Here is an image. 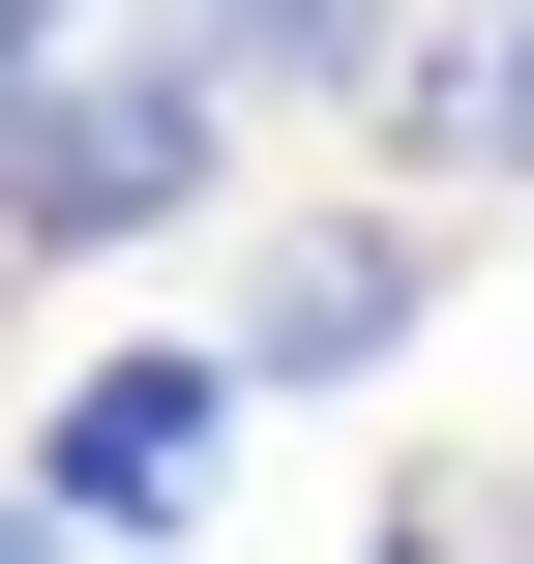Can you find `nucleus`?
<instances>
[{"mask_svg":"<svg viewBox=\"0 0 534 564\" xmlns=\"http://www.w3.org/2000/svg\"><path fill=\"white\" fill-rule=\"evenodd\" d=\"M149 238H238V89L178 59V0H0V268L119 297Z\"/></svg>","mask_w":534,"mask_h":564,"instance_id":"obj_1","label":"nucleus"},{"mask_svg":"<svg viewBox=\"0 0 534 564\" xmlns=\"http://www.w3.org/2000/svg\"><path fill=\"white\" fill-rule=\"evenodd\" d=\"M416 327H446V238L416 208H268V268H238V357L268 387H386Z\"/></svg>","mask_w":534,"mask_h":564,"instance_id":"obj_3","label":"nucleus"},{"mask_svg":"<svg viewBox=\"0 0 534 564\" xmlns=\"http://www.w3.org/2000/svg\"><path fill=\"white\" fill-rule=\"evenodd\" d=\"M357 564H534V446H416L357 506Z\"/></svg>","mask_w":534,"mask_h":564,"instance_id":"obj_4","label":"nucleus"},{"mask_svg":"<svg viewBox=\"0 0 534 564\" xmlns=\"http://www.w3.org/2000/svg\"><path fill=\"white\" fill-rule=\"evenodd\" d=\"M238 416H268V357H238V327H119V357H59L30 506H59L89 564H149V535H208V506H238Z\"/></svg>","mask_w":534,"mask_h":564,"instance_id":"obj_2","label":"nucleus"}]
</instances>
